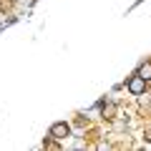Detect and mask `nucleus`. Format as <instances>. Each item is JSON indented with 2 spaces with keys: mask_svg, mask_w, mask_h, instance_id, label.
<instances>
[{
  "mask_svg": "<svg viewBox=\"0 0 151 151\" xmlns=\"http://www.w3.org/2000/svg\"><path fill=\"white\" fill-rule=\"evenodd\" d=\"M129 91L136 93V96H139V93H144V91H146V78H141V76L136 73L134 78L129 81Z\"/></svg>",
  "mask_w": 151,
  "mask_h": 151,
  "instance_id": "obj_1",
  "label": "nucleus"
},
{
  "mask_svg": "<svg viewBox=\"0 0 151 151\" xmlns=\"http://www.w3.org/2000/svg\"><path fill=\"white\" fill-rule=\"evenodd\" d=\"M68 134H70V126H68V124H63V121L50 126V136H53V139H58V141H60V139H65Z\"/></svg>",
  "mask_w": 151,
  "mask_h": 151,
  "instance_id": "obj_2",
  "label": "nucleus"
},
{
  "mask_svg": "<svg viewBox=\"0 0 151 151\" xmlns=\"http://www.w3.org/2000/svg\"><path fill=\"white\" fill-rule=\"evenodd\" d=\"M139 76H141V78H146V81H151V65H141Z\"/></svg>",
  "mask_w": 151,
  "mask_h": 151,
  "instance_id": "obj_3",
  "label": "nucleus"
}]
</instances>
